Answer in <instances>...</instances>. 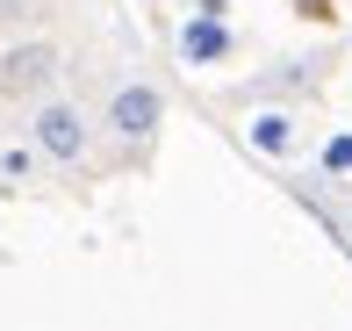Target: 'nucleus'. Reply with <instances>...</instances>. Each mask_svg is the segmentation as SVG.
I'll list each match as a JSON object with an SVG mask.
<instances>
[{
  "label": "nucleus",
  "mask_w": 352,
  "mask_h": 331,
  "mask_svg": "<svg viewBox=\"0 0 352 331\" xmlns=\"http://www.w3.org/2000/svg\"><path fill=\"white\" fill-rule=\"evenodd\" d=\"M252 145H259V151H287V145H295V122H287V116H259V122H252Z\"/></svg>",
  "instance_id": "obj_5"
},
{
  "label": "nucleus",
  "mask_w": 352,
  "mask_h": 331,
  "mask_svg": "<svg viewBox=\"0 0 352 331\" xmlns=\"http://www.w3.org/2000/svg\"><path fill=\"white\" fill-rule=\"evenodd\" d=\"M36 145L51 151V159H79V151H87V122H79V108H43V116H36Z\"/></svg>",
  "instance_id": "obj_3"
},
{
  "label": "nucleus",
  "mask_w": 352,
  "mask_h": 331,
  "mask_svg": "<svg viewBox=\"0 0 352 331\" xmlns=\"http://www.w3.org/2000/svg\"><path fill=\"white\" fill-rule=\"evenodd\" d=\"M180 51L195 58V65H209V58H223V51H230V29H223V22H187Z\"/></svg>",
  "instance_id": "obj_4"
},
{
  "label": "nucleus",
  "mask_w": 352,
  "mask_h": 331,
  "mask_svg": "<svg viewBox=\"0 0 352 331\" xmlns=\"http://www.w3.org/2000/svg\"><path fill=\"white\" fill-rule=\"evenodd\" d=\"M108 130L116 137H151L158 130V94L151 87H122L116 101H108Z\"/></svg>",
  "instance_id": "obj_2"
},
{
  "label": "nucleus",
  "mask_w": 352,
  "mask_h": 331,
  "mask_svg": "<svg viewBox=\"0 0 352 331\" xmlns=\"http://www.w3.org/2000/svg\"><path fill=\"white\" fill-rule=\"evenodd\" d=\"M51 72H58V51H51V43H22V51L0 58V94H36Z\"/></svg>",
  "instance_id": "obj_1"
},
{
  "label": "nucleus",
  "mask_w": 352,
  "mask_h": 331,
  "mask_svg": "<svg viewBox=\"0 0 352 331\" xmlns=\"http://www.w3.org/2000/svg\"><path fill=\"white\" fill-rule=\"evenodd\" d=\"M324 166H331V173H338V166L352 173V137H331V145H324Z\"/></svg>",
  "instance_id": "obj_6"
},
{
  "label": "nucleus",
  "mask_w": 352,
  "mask_h": 331,
  "mask_svg": "<svg viewBox=\"0 0 352 331\" xmlns=\"http://www.w3.org/2000/svg\"><path fill=\"white\" fill-rule=\"evenodd\" d=\"M36 8V0H0V22H8V14H29Z\"/></svg>",
  "instance_id": "obj_7"
}]
</instances>
